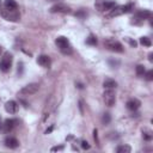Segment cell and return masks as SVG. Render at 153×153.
<instances>
[{"label": "cell", "instance_id": "obj_1", "mask_svg": "<svg viewBox=\"0 0 153 153\" xmlns=\"http://www.w3.org/2000/svg\"><path fill=\"white\" fill-rule=\"evenodd\" d=\"M55 43L59 48V50L65 54V55H71L73 53V49H72V45L69 43V41L65 37V36H59L56 39H55Z\"/></svg>", "mask_w": 153, "mask_h": 153}, {"label": "cell", "instance_id": "obj_2", "mask_svg": "<svg viewBox=\"0 0 153 153\" xmlns=\"http://www.w3.org/2000/svg\"><path fill=\"white\" fill-rule=\"evenodd\" d=\"M0 14L1 17L5 19V20H8V22H12V23H17L20 20V14L17 10H8V8H4L0 11Z\"/></svg>", "mask_w": 153, "mask_h": 153}, {"label": "cell", "instance_id": "obj_3", "mask_svg": "<svg viewBox=\"0 0 153 153\" xmlns=\"http://www.w3.org/2000/svg\"><path fill=\"white\" fill-rule=\"evenodd\" d=\"M104 45L106 49L115 51V53H123V50H124L121 42H118L117 39H114V38H106L104 41Z\"/></svg>", "mask_w": 153, "mask_h": 153}, {"label": "cell", "instance_id": "obj_4", "mask_svg": "<svg viewBox=\"0 0 153 153\" xmlns=\"http://www.w3.org/2000/svg\"><path fill=\"white\" fill-rule=\"evenodd\" d=\"M39 90V85L37 82H31V84H27L25 85L19 92H18V97L22 96V97H25V96H31V94H35L37 91Z\"/></svg>", "mask_w": 153, "mask_h": 153}, {"label": "cell", "instance_id": "obj_5", "mask_svg": "<svg viewBox=\"0 0 153 153\" xmlns=\"http://www.w3.org/2000/svg\"><path fill=\"white\" fill-rule=\"evenodd\" d=\"M12 60H13L12 54L8 53V51L5 53V54H4V57H2L1 61H0V71L4 72V73L8 72V71L11 69V66H12Z\"/></svg>", "mask_w": 153, "mask_h": 153}, {"label": "cell", "instance_id": "obj_6", "mask_svg": "<svg viewBox=\"0 0 153 153\" xmlns=\"http://www.w3.org/2000/svg\"><path fill=\"white\" fill-rule=\"evenodd\" d=\"M103 99H104L105 105H108V106L115 105V103H116V94H115L114 88H105V91L103 93Z\"/></svg>", "mask_w": 153, "mask_h": 153}, {"label": "cell", "instance_id": "obj_7", "mask_svg": "<svg viewBox=\"0 0 153 153\" xmlns=\"http://www.w3.org/2000/svg\"><path fill=\"white\" fill-rule=\"evenodd\" d=\"M51 13H63V14H69L72 13V10L69 6L65 5V4H61V2H57L55 5H53L49 10Z\"/></svg>", "mask_w": 153, "mask_h": 153}, {"label": "cell", "instance_id": "obj_8", "mask_svg": "<svg viewBox=\"0 0 153 153\" xmlns=\"http://www.w3.org/2000/svg\"><path fill=\"white\" fill-rule=\"evenodd\" d=\"M17 124H18V121L17 120H14V118H7V120H5V122L2 124V129H4V131L8 133V131H12L13 128Z\"/></svg>", "mask_w": 153, "mask_h": 153}, {"label": "cell", "instance_id": "obj_9", "mask_svg": "<svg viewBox=\"0 0 153 153\" xmlns=\"http://www.w3.org/2000/svg\"><path fill=\"white\" fill-rule=\"evenodd\" d=\"M151 18H152V12L149 10H141L135 13V19H139V20L151 19Z\"/></svg>", "mask_w": 153, "mask_h": 153}, {"label": "cell", "instance_id": "obj_10", "mask_svg": "<svg viewBox=\"0 0 153 153\" xmlns=\"http://www.w3.org/2000/svg\"><path fill=\"white\" fill-rule=\"evenodd\" d=\"M37 63L44 68H49L50 65H51V60L48 55H39L38 59H37Z\"/></svg>", "mask_w": 153, "mask_h": 153}, {"label": "cell", "instance_id": "obj_11", "mask_svg": "<svg viewBox=\"0 0 153 153\" xmlns=\"http://www.w3.org/2000/svg\"><path fill=\"white\" fill-rule=\"evenodd\" d=\"M5 146L11 148V149H14V148H17L19 146V141L14 136H7L5 139Z\"/></svg>", "mask_w": 153, "mask_h": 153}, {"label": "cell", "instance_id": "obj_12", "mask_svg": "<svg viewBox=\"0 0 153 153\" xmlns=\"http://www.w3.org/2000/svg\"><path fill=\"white\" fill-rule=\"evenodd\" d=\"M140 105H141V102H140L139 99H136V98H131V99H129V100L127 102V104H126L127 109H129V110H131V111L137 110V109L140 108Z\"/></svg>", "mask_w": 153, "mask_h": 153}, {"label": "cell", "instance_id": "obj_13", "mask_svg": "<svg viewBox=\"0 0 153 153\" xmlns=\"http://www.w3.org/2000/svg\"><path fill=\"white\" fill-rule=\"evenodd\" d=\"M5 110H6L8 114H16V112L18 111V104H17V102H14V100H8V102H6V104H5Z\"/></svg>", "mask_w": 153, "mask_h": 153}, {"label": "cell", "instance_id": "obj_14", "mask_svg": "<svg viewBox=\"0 0 153 153\" xmlns=\"http://www.w3.org/2000/svg\"><path fill=\"white\" fill-rule=\"evenodd\" d=\"M103 86H104V88H115V87L117 86V82H116L114 79L106 78V79L103 81Z\"/></svg>", "mask_w": 153, "mask_h": 153}, {"label": "cell", "instance_id": "obj_15", "mask_svg": "<svg viewBox=\"0 0 153 153\" xmlns=\"http://www.w3.org/2000/svg\"><path fill=\"white\" fill-rule=\"evenodd\" d=\"M130 151H131V148L128 145H120L116 148V152L117 153H130Z\"/></svg>", "mask_w": 153, "mask_h": 153}, {"label": "cell", "instance_id": "obj_16", "mask_svg": "<svg viewBox=\"0 0 153 153\" xmlns=\"http://www.w3.org/2000/svg\"><path fill=\"white\" fill-rule=\"evenodd\" d=\"M5 8H8V10H17L18 8V5L14 0H5Z\"/></svg>", "mask_w": 153, "mask_h": 153}, {"label": "cell", "instance_id": "obj_17", "mask_svg": "<svg viewBox=\"0 0 153 153\" xmlns=\"http://www.w3.org/2000/svg\"><path fill=\"white\" fill-rule=\"evenodd\" d=\"M115 6H116L115 1H106V0H105L104 6H103V11H110V10H112Z\"/></svg>", "mask_w": 153, "mask_h": 153}, {"label": "cell", "instance_id": "obj_18", "mask_svg": "<svg viewBox=\"0 0 153 153\" xmlns=\"http://www.w3.org/2000/svg\"><path fill=\"white\" fill-rule=\"evenodd\" d=\"M140 43H141L143 47H151V45H152L151 38H148V37H146V36H143V37L140 38Z\"/></svg>", "mask_w": 153, "mask_h": 153}, {"label": "cell", "instance_id": "obj_19", "mask_svg": "<svg viewBox=\"0 0 153 153\" xmlns=\"http://www.w3.org/2000/svg\"><path fill=\"white\" fill-rule=\"evenodd\" d=\"M135 72H136V75H137V76H143V74H145V72H146L145 66H142V65H137L136 68H135Z\"/></svg>", "mask_w": 153, "mask_h": 153}, {"label": "cell", "instance_id": "obj_20", "mask_svg": "<svg viewBox=\"0 0 153 153\" xmlns=\"http://www.w3.org/2000/svg\"><path fill=\"white\" fill-rule=\"evenodd\" d=\"M121 8H122V13H129L134 8V5L133 4H127V5L121 6Z\"/></svg>", "mask_w": 153, "mask_h": 153}, {"label": "cell", "instance_id": "obj_21", "mask_svg": "<svg viewBox=\"0 0 153 153\" xmlns=\"http://www.w3.org/2000/svg\"><path fill=\"white\" fill-rule=\"evenodd\" d=\"M86 43L88 45H96L97 44V38L93 36V35H90L87 38H86Z\"/></svg>", "mask_w": 153, "mask_h": 153}, {"label": "cell", "instance_id": "obj_22", "mask_svg": "<svg viewBox=\"0 0 153 153\" xmlns=\"http://www.w3.org/2000/svg\"><path fill=\"white\" fill-rule=\"evenodd\" d=\"M75 17H78V18H80V19H84V18L87 17V12H86L85 10H79V11L75 12Z\"/></svg>", "mask_w": 153, "mask_h": 153}, {"label": "cell", "instance_id": "obj_23", "mask_svg": "<svg viewBox=\"0 0 153 153\" xmlns=\"http://www.w3.org/2000/svg\"><path fill=\"white\" fill-rule=\"evenodd\" d=\"M110 121H111V116H110V114H109V112H105V114L103 115V117H102V122H103L104 124H109Z\"/></svg>", "mask_w": 153, "mask_h": 153}, {"label": "cell", "instance_id": "obj_24", "mask_svg": "<svg viewBox=\"0 0 153 153\" xmlns=\"http://www.w3.org/2000/svg\"><path fill=\"white\" fill-rule=\"evenodd\" d=\"M104 2L105 0H96V8L99 11V12H103V6H104Z\"/></svg>", "mask_w": 153, "mask_h": 153}, {"label": "cell", "instance_id": "obj_25", "mask_svg": "<svg viewBox=\"0 0 153 153\" xmlns=\"http://www.w3.org/2000/svg\"><path fill=\"white\" fill-rule=\"evenodd\" d=\"M145 73H146V74H145L146 80L152 81V80H153V71H152V69H149V71H147V72H145Z\"/></svg>", "mask_w": 153, "mask_h": 153}, {"label": "cell", "instance_id": "obj_26", "mask_svg": "<svg viewBox=\"0 0 153 153\" xmlns=\"http://www.w3.org/2000/svg\"><path fill=\"white\" fill-rule=\"evenodd\" d=\"M142 136H143V139L147 140V141L152 140V133H151V131H142Z\"/></svg>", "mask_w": 153, "mask_h": 153}, {"label": "cell", "instance_id": "obj_27", "mask_svg": "<svg viewBox=\"0 0 153 153\" xmlns=\"http://www.w3.org/2000/svg\"><path fill=\"white\" fill-rule=\"evenodd\" d=\"M93 139H94L96 143H99V140H98V130L97 129H93Z\"/></svg>", "mask_w": 153, "mask_h": 153}, {"label": "cell", "instance_id": "obj_28", "mask_svg": "<svg viewBox=\"0 0 153 153\" xmlns=\"http://www.w3.org/2000/svg\"><path fill=\"white\" fill-rule=\"evenodd\" d=\"M81 146H82V148H84V149H90V147H91V146L88 145V142H87V141H82V142H81Z\"/></svg>", "mask_w": 153, "mask_h": 153}, {"label": "cell", "instance_id": "obj_29", "mask_svg": "<svg viewBox=\"0 0 153 153\" xmlns=\"http://www.w3.org/2000/svg\"><path fill=\"white\" fill-rule=\"evenodd\" d=\"M63 149V146H56V147H53L50 151L51 152H55V151H62Z\"/></svg>", "mask_w": 153, "mask_h": 153}, {"label": "cell", "instance_id": "obj_30", "mask_svg": "<svg viewBox=\"0 0 153 153\" xmlns=\"http://www.w3.org/2000/svg\"><path fill=\"white\" fill-rule=\"evenodd\" d=\"M109 63H110V65H114V67H115V66H118V65H120V61H117V60H116V61L109 60Z\"/></svg>", "mask_w": 153, "mask_h": 153}, {"label": "cell", "instance_id": "obj_31", "mask_svg": "<svg viewBox=\"0 0 153 153\" xmlns=\"http://www.w3.org/2000/svg\"><path fill=\"white\" fill-rule=\"evenodd\" d=\"M128 41H129V44H130L131 47H134V48H135V47L137 45V43H136L135 41H133V39H129V38H128Z\"/></svg>", "mask_w": 153, "mask_h": 153}, {"label": "cell", "instance_id": "obj_32", "mask_svg": "<svg viewBox=\"0 0 153 153\" xmlns=\"http://www.w3.org/2000/svg\"><path fill=\"white\" fill-rule=\"evenodd\" d=\"M148 60H149V62H152V61H153V54H152V53L148 55Z\"/></svg>", "mask_w": 153, "mask_h": 153}, {"label": "cell", "instance_id": "obj_33", "mask_svg": "<svg viewBox=\"0 0 153 153\" xmlns=\"http://www.w3.org/2000/svg\"><path fill=\"white\" fill-rule=\"evenodd\" d=\"M51 130H53V126H51V127H50V128H48V129H47V130H45V134H48V133H50V131H51Z\"/></svg>", "mask_w": 153, "mask_h": 153}, {"label": "cell", "instance_id": "obj_34", "mask_svg": "<svg viewBox=\"0 0 153 153\" xmlns=\"http://www.w3.org/2000/svg\"><path fill=\"white\" fill-rule=\"evenodd\" d=\"M76 86H78L79 88H84V85H82V84H80V82H78V84H76Z\"/></svg>", "mask_w": 153, "mask_h": 153}, {"label": "cell", "instance_id": "obj_35", "mask_svg": "<svg viewBox=\"0 0 153 153\" xmlns=\"http://www.w3.org/2000/svg\"><path fill=\"white\" fill-rule=\"evenodd\" d=\"M2 128V123H1V117H0V129Z\"/></svg>", "mask_w": 153, "mask_h": 153}, {"label": "cell", "instance_id": "obj_36", "mask_svg": "<svg viewBox=\"0 0 153 153\" xmlns=\"http://www.w3.org/2000/svg\"><path fill=\"white\" fill-rule=\"evenodd\" d=\"M1 53H2V47L0 45V55H1Z\"/></svg>", "mask_w": 153, "mask_h": 153}, {"label": "cell", "instance_id": "obj_37", "mask_svg": "<svg viewBox=\"0 0 153 153\" xmlns=\"http://www.w3.org/2000/svg\"><path fill=\"white\" fill-rule=\"evenodd\" d=\"M48 1H59V0H48Z\"/></svg>", "mask_w": 153, "mask_h": 153}, {"label": "cell", "instance_id": "obj_38", "mask_svg": "<svg viewBox=\"0 0 153 153\" xmlns=\"http://www.w3.org/2000/svg\"><path fill=\"white\" fill-rule=\"evenodd\" d=\"M0 6H1V1H0Z\"/></svg>", "mask_w": 153, "mask_h": 153}]
</instances>
